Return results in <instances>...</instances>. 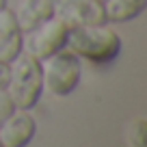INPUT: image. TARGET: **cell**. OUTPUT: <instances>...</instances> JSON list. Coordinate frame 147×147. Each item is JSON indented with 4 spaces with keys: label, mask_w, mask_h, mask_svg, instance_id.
<instances>
[{
    "label": "cell",
    "mask_w": 147,
    "mask_h": 147,
    "mask_svg": "<svg viewBox=\"0 0 147 147\" xmlns=\"http://www.w3.org/2000/svg\"><path fill=\"white\" fill-rule=\"evenodd\" d=\"M65 48L78 59H87L91 63H110L121 50V37L106 24L78 26L67 30Z\"/></svg>",
    "instance_id": "1"
},
{
    "label": "cell",
    "mask_w": 147,
    "mask_h": 147,
    "mask_svg": "<svg viewBox=\"0 0 147 147\" xmlns=\"http://www.w3.org/2000/svg\"><path fill=\"white\" fill-rule=\"evenodd\" d=\"M5 89L13 100L15 108L30 110L43 93L41 61L28 56L26 52H20L9 63V80Z\"/></svg>",
    "instance_id": "2"
},
{
    "label": "cell",
    "mask_w": 147,
    "mask_h": 147,
    "mask_svg": "<svg viewBox=\"0 0 147 147\" xmlns=\"http://www.w3.org/2000/svg\"><path fill=\"white\" fill-rule=\"evenodd\" d=\"M41 76L43 89L56 97H65L74 93L80 84V59L67 48L50 54L41 61Z\"/></svg>",
    "instance_id": "3"
},
{
    "label": "cell",
    "mask_w": 147,
    "mask_h": 147,
    "mask_svg": "<svg viewBox=\"0 0 147 147\" xmlns=\"http://www.w3.org/2000/svg\"><path fill=\"white\" fill-rule=\"evenodd\" d=\"M67 30L69 28L59 18L52 15L50 20H46L37 28H32L28 32H22V52H26L28 56H32L37 61L48 59L50 54H54L61 48H65Z\"/></svg>",
    "instance_id": "4"
},
{
    "label": "cell",
    "mask_w": 147,
    "mask_h": 147,
    "mask_svg": "<svg viewBox=\"0 0 147 147\" xmlns=\"http://www.w3.org/2000/svg\"><path fill=\"white\" fill-rule=\"evenodd\" d=\"M54 18H59L67 28L108 24L100 0H61L59 5L54 2Z\"/></svg>",
    "instance_id": "5"
},
{
    "label": "cell",
    "mask_w": 147,
    "mask_h": 147,
    "mask_svg": "<svg viewBox=\"0 0 147 147\" xmlns=\"http://www.w3.org/2000/svg\"><path fill=\"white\" fill-rule=\"evenodd\" d=\"M37 123L28 110L15 108L0 125V145L2 147H26L35 136Z\"/></svg>",
    "instance_id": "6"
},
{
    "label": "cell",
    "mask_w": 147,
    "mask_h": 147,
    "mask_svg": "<svg viewBox=\"0 0 147 147\" xmlns=\"http://www.w3.org/2000/svg\"><path fill=\"white\" fill-rule=\"evenodd\" d=\"M22 52V28L11 9H0V61L11 63Z\"/></svg>",
    "instance_id": "7"
},
{
    "label": "cell",
    "mask_w": 147,
    "mask_h": 147,
    "mask_svg": "<svg viewBox=\"0 0 147 147\" xmlns=\"http://www.w3.org/2000/svg\"><path fill=\"white\" fill-rule=\"evenodd\" d=\"M13 13L22 32H28L54 15V0H20Z\"/></svg>",
    "instance_id": "8"
},
{
    "label": "cell",
    "mask_w": 147,
    "mask_h": 147,
    "mask_svg": "<svg viewBox=\"0 0 147 147\" xmlns=\"http://www.w3.org/2000/svg\"><path fill=\"white\" fill-rule=\"evenodd\" d=\"M104 15L106 22H130L134 20L143 9H145V0H104Z\"/></svg>",
    "instance_id": "9"
},
{
    "label": "cell",
    "mask_w": 147,
    "mask_h": 147,
    "mask_svg": "<svg viewBox=\"0 0 147 147\" xmlns=\"http://www.w3.org/2000/svg\"><path fill=\"white\" fill-rule=\"evenodd\" d=\"M125 136V145L128 147H147V121L143 117H134L125 123L123 130Z\"/></svg>",
    "instance_id": "10"
},
{
    "label": "cell",
    "mask_w": 147,
    "mask_h": 147,
    "mask_svg": "<svg viewBox=\"0 0 147 147\" xmlns=\"http://www.w3.org/2000/svg\"><path fill=\"white\" fill-rule=\"evenodd\" d=\"M13 110H15V104H13V100L9 97L7 89L2 87V89H0V125H2V121H5Z\"/></svg>",
    "instance_id": "11"
},
{
    "label": "cell",
    "mask_w": 147,
    "mask_h": 147,
    "mask_svg": "<svg viewBox=\"0 0 147 147\" xmlns=\"http://www.w3.org/2000/svg\"><path fill=\"white\" fill-rule=\"evenodd\" d=\"M7 80H9V63L0 61V89L7 87Z\"/></svg>",
    "instance_id": "12"
},
{
    "label": "cell",
    "mask_w": 147,
    "mask_h": 147,
    "mask_svg": "<svg viewBox=\"0 0 147 147\" xmlns=\"http://www.w3.org/2000/svg\"><path fill=\"white\" fill-rule=\"evenodd\" d=\"M7 7V0H0V9H5Z\"/></svg>",
    "instance_id": "13"
},
{
    "label": "cell",
    "mask_w": 147,
    "mask_h": 147,
    "mask_svg": "<svg viewBox=\"0 0 147 147\" xmlns=\"http://www.w3.org/2000/svg\"><path fill=\"white\" fill-rule=\"evenodd\" d=\"M100 2H104V0H100Z\"/></svg>",
    "instance_id": "14"
},
{
    "label": "cell",
    "mask_w": 147,
    "mask_h": 147,
    "mask_svg": "<svg viewBox=\"0 0 147 147\" xmlns=\"http://www.w3.org/2000/svg\"><path fill=\"white\" fill-rule=\"evenodd\" d=\"M0 147H2V145H0Z\"/></svg>",
    "instance_id": "15"
}]
</instances>
